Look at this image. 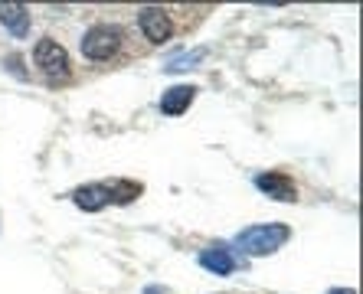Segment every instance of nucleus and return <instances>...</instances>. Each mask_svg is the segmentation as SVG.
<instances>
[{"mask_svg": "<svg viewBox=\"0 0 363 294\" xmlns=\"http://www.w3.org/2000/svg\"><path fill=\"white\" fill-rule=\"evenodd\" d=\"M288 226H281V222H269V226H249L242 229V232L236 235V245L242 249V252L249 255H272L275 249H281V245L288 242Z\"/></svg>", "mask_w": 363, "mask_h": 294, "instance_id": "1", "label": "nucleus"}, {"mask_svg": "<svg viewBox=\"0 0 363 294\" xmlns=\"http://www.w3.org/2000/svg\"><path fill=\"white\" fill-rule=\"evenodd\" d=\"M33 62H36V69H40L43 76H46V82H52V85H60V82H69V76H72V62H69V52L62 50L56 40H40L33 46Z\"/></svg>", "mask_w": 363, "mask_h": 294, "instance_id": "2", "label": "nucleus"}, {"mask_svg": "<svg viewBox=\"0 0 363 294\" xmlns=\"http://www.w3.org/2000/svg\"><path fill=\"white\" fill-rule=\"evenodd\" d=\"M121 43H125V33H121L118 26L95 23L92 30L82 36V56L101 62V59H111V56H115V52L121 50Z\"/></svg>", "mask_w": 363, "mask_h": 294, "instance_id": "3", "label": "nucleus"}, {"mask_svg": "<svg viewBox=\"0 0 363 294\" xmlns=\"http://www.w3.org/2000/svg\"><path fill=\"white\" fill-rule=\"evenodd\" d=\"M138 23H141V33L151 43H167L174 36V23H170V13L164 7H144Z\"/></svg>", "mask_w": 363, "mask_h": 294, "instance_id": "4", "label": "nucleus"}, {"mask_svg": "<svg viewBox=\"0 0 363 294\" xmlns=\"http://www.w3.org/2000/svg\"><path fill=\"white\" fill-rule=\"evenodd\" d=\"M255 186H259L262 193H269L272 200H281V203L298 200V186L288 174H259L255 176Z\"/></svg>", "mask_w": 363, "mask_h": 294, "instance_id": "5", "label": "nucleus"}, {"mask_svg": "<svg viewBox=\"0 0 363 294\" xmlns=\"http://www.w3.org/2000/svg\"><path fill=\"white\" fill-rule=\"evenodd\" d=\"M76 206L79 210H85V213H99V210H105L111 203V190L105 183H92V186H82V190H76Z\"/></svg>", "mask_w": 363, "mask_h": 294, "instance_id": "6", "label": "nucleus"}, {"mask_svg": "<svg viewBox=\"0 0 363 294\" xmlns=\"http://www.w3.org/2000/svg\"><path fill=\"white\" fill-rule=\"evenodd\" d=\"M0 23L17 40H26V33H30V13L23 4H0Z\"/></svg>", "mask_w": 363, "mask_h": 294, "instance_id": "7", "label": "nucleus"}, {"mask_svg": "<svg viewBox=\"0 0 363 294\" xmlns=\"http://www.w3.org/2000/svg\"><path fill=\"white\" fill-rule=\"evenodd\" d=\"M200 265L206 271H213V275H233V268H236V259L229 255L226 245H213V249H206V252L200 255Z\"/></svg>", "mask_w": 363, "mask_h": 294, "instance_id": "8", "label": "nucleus"}, {"mask_svg": "<svg viewBox=\"0 0 363 294\" xmlns=\"http://www.w3.org/2000/svg\"><path fill=\"white\" fill-rule=\"evenodd\" d=\"M194 85H174V89H167L161 98V111L164 115H184L186 108H190V101H194Z\"/></svg>", "mask_w": 363, "mask_h": 294, "instance_id": "9", "label": "nucleus"}, {"mask_svg": "<svg viewBox=\"0 0 363 294\" xmlns=\"http://www.w3.org/2000/svg\"><path fill=\"white\" fill-rule=\"evenodd\" d=\"M111 200H118V203H131L138 193H141V186L138 183H125V180H118V183H111Z\"/></svg>", "mask_w": 363, "mask_h": 294, "instance_id": "10", "label": "nucleus"}, {"mask_svg": "<svg viewBox=\"0 0 363 294\" xmlns=\"http://www.w3.org/2000/svg\"><path fill=\"white\" fill-rule=\"evenodd\" d=\"M196 59H203V50H194V52H184V56H177V59H170V72H177V69H190L196 62Z\"/></svg>", "mask_w": 363, "mask_h": 294, "instance_id": "11", "label": "nucleus"}, {"mask_svg": "<svg viewBox=\"0 0 363 294\" xmlns=\"http://www.w3.org/2000/svg\"><path fill=\"white\" fill-rule=\"evenodd\" d=\"M328 294H357L354 288H334V291H328Z\"/></svg>", "mask_w": 363, "mask_h": 294, "instance_id": "12", "label": "nucleus"}, {"mask_svg": "<svg viewBox=\"0 0 363 294\" xmlns=\"http://www.w3.org/2000/svg\"><path fill=\"white\" fill-rule=\"evenodd\" d=\"M144 294H167V291H164V288H157V285H154V288H147V291H144Z\"/></svg>", "mask_w": 363, "mask_h": 294, "instance_id": "13", "label": "nucleus"}]
</instances>
